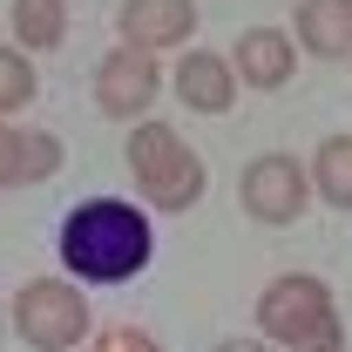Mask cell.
Listing matches in <instances>:
<instances>
[{
    "instance_id": "obj_1",
    "label": "cell",
    "mask_w": 352,
    "mask_h": 352,
    "mask_svg": "<svg viewBox=\"0 0 352 352\" xmlns=\"http://www.w3.org/2000/svg\"><path fill=\"white\" fill-rule=\"evenodd\" d=\"M149 251H156L149 217L135 204H122V197H88V204H75L61 217V264L82 271L88 285H122V278H135L149 264Z\"/></svg>"
},
{
    "instance_id": "obj_2",
    "label": "cell",
    "mask_w": 352,
    "mask_h": 352,
    "mask_svg": "<svg viewBox=\"0 0 352 352\" xmlns=\"http://www.w3.org/2000/svg\"><path fill=\"white\" fill-rule=\"evenodd\" d=\"M339 311H332V292L292 271V278H271L258 298V339L285 352H339Z\"/></svg>"
},
{
    "instance_id": "obj_3",
    "label": "cell",
    "mask_w": 352,
    "mask_h": 352,
    "mask_svg": "<svg viewBox=\"0 0 352 352\" xmlns=\"http://www.w3.org/2000/svg\"><path fill=\"white\" fill-rule=\"evenodd\" d=\"M122 163H129L135 190H142L156 210H190V204L204 197V183H210V176H204V156H197L170 122H135Z\"/></svg>"
},
{
    "instance_id": "obj_4",
    "label": "cell",
    "mask_w": 352,
    "mask_h": 352,
    "mask_svg": "<svg viewBox=\"0 0 352 352\" xmlns=\"http://www.w3.org/2000/svg\"><path fill=\"white\" fill-rule=\"evenodd\" d=\"M14 332L28 339L34 352H68L88 339V305L82 292L68 285V278H34V285H21V298H14Z\"/></svg>"
},
{
    "instance_id": "obj_5",
    "label": "cell",
    "mask_w": 352,
    "mask_h": 352,
    "mask_svg": "<svg viewBox=\"0 0 352 352\" xmlns=\"http://www.w3.org/2000/svg\"><path fill=\"white\" fill-rule=\"evenodd\" d=\"M305 197H311V183H305V170H298V156H285V149L244 163V176H237V204L258 223H292L305 210Z\"/></svg>"
},
{
    "instance_id": "obj_6",
    "label": "cell",
    "mask_w": 352,
    "mask_h": 352,
    "mask_svg": "<svg viewBox=\"0 0 352 352\" xmlns=\"http://www.w3.org/2000/svg\"><path fill=\"white\" fill-rule=\"evenodd\" d=\"M156 54H135V47H116V54H102V68H95V109L102 116H116V122H142V109L156 102Z\"/></svg>"
},
{
    "instance_id": "obj_7",
    "label": "cell",
    "mask_w": 352,
    "mask_h": 352,
    "mask_svg": "<svg viewBox=\"0 0 352 352\" xmlns=\"http://www.w3.org/2000/svg\"><path fill=\"white\" fill-rule=\"evenodd\" d=\"M116 34L135 54H156L197 34V0H122L116 7Z\"/></svg>"
},
{
    "instance_id": "obj_8",
    "label": "cell",
    "mask_w": 352,
    "mask_h": 352,
    "mask_svg": "<svg viewBox=\"0 0 352 352\" xmlns=\"http://www.w3.org/2000/svg\"><path fill=\"white\" fill-rule=\"evenodd\" d=\"M223 61H230V75L244 88H285L292 68H298V47H292V34H278V28H244Z\"/></svg>"
},
{
    "instance_id": "obj_9",
    "label": "cell",
    "mask_w": 352,
    "mask_h": 352,
    "mask_svg": "<svg viewBox=\"0 0 352 352\" xmlns=\"http://www.w3.org/2000/svg\"><path fill=\"white\" fill-rule=\"evenodd\" d=\"M176 102L197 109V116H223V109L237 102L230 61H223V54H183V68H176Z\"/></svg>"
},
{
    "instance_id": "obj_10",
    "label": "cell",
    "mask_w": 352,
    "mask_h": 352,
    "mask_svg": "<svg viewBox=\"0 0 352 352\" xmlns=\"http://www.w3.org/2000/svg\"><path fill=\"white\" fill-rule=\"evenodd\" d=\"M298 47L325 61L352 54V0H298Z\"/></svg>"
},
{
    "instance_id": "obj_11",
    "label": "cell",
    "mask_w": 352,
    "mask_h": 352,
    "mask_svg": "<svg viewBox=\"0 0 352 352\" xmlns=\"http://www.w3.org/2000/svg\"><path fill=\"white\" fill-rule=\"evenodd\" d=\"M305 183H318V197H325L332 210H352V135H325V142H318Z\"/></svg>"
},
{
    "instance_id": "obj_12",
    "label": "cell",
    "mask_w": 352,
    "mask_h": 352,
    "mask_svg": "<svg viewBox=\"0 0 352 352\" xmlns=\"http://www.w3.org/2000/svg\"><path fill=\"white\" fill-rule=\"evenodd\" d=\"M7 21H14V41L21 47H54L68 34V0H14Z\"/></svg>"
},
{
    "instance_id": "obj_13",
    "label": "cell",
    "mask_w": 352,
    "mask_h": 352,
    "mask_svg": "<svg viewBox=\"0 0 352 352\" xmlns=\"http://www.w3.org/2000/svg\"><path fill=\"white\" fill-rule=\"evenodd\" d=\"M28 102H34V61L21 47H0V122L14 109H28Z\"/></svg>"
},
{
    "instance_id": "obj_14",
    "label": "cell",
    "mask_w": 352,
    "mask_h": 352,
    "mask_svg": "<svg viewBox=\"0 0 352 352\" xmlns=\"http://www.w3.org/2000/svg\"><path fill=\"white\" fill-rule=\"evenodd\" d=\"M54 170H61V135L28 129L21 135V183H47Z\"/></svg>"
},
{
    "instance_id": "obj_15",
    "label": "cell",
    "mask_w": 352,
    "mask_h": 352,
    "mask_svg": "<svg viewBox=\"0 0 352 352\" xmlns=\"http://www.w3.org/2000/svg\"><path fill=\"white\" fill-rule=\"evenodd\" d=\"M7 183H21V129L0 122V190H7Z\"/></svg>"
},
{
    "instance_id": "obj_16",
    "label": "cell",
    "mask_w": 352,
    "mask_h": 352,
    "mask_svg": "<svg viewBox=\"0 0 352 352\" xmlns=\"http://www.w3.org/2000/svg\"><path fill=\"white\" fill-rule=\"evenodd\" d=\"M109 352H156V339H142V332H116Z\"/></svg>"
},
{
    "instance_id": "obj_17",
    "label": "cell",
    "mask_w": 352,
    "mask_h": 352,
    "mask_svg": "<svg viewBox=\"0 0 352 352\" xmlns=\"http://www.w3.org/2000/svg\"><path fill=\"white\" fill-rule=\"evenodd\" d=\"M210 352H271L264 339H223V346H210Z\"/></svg>"
}]
</instances>
